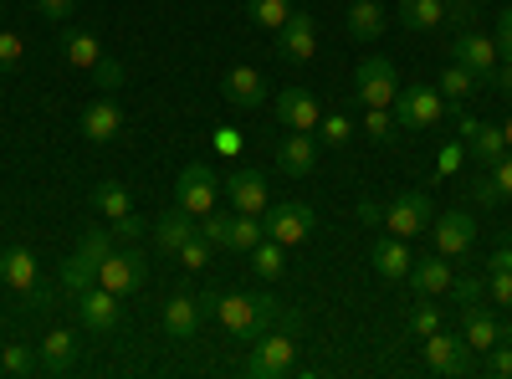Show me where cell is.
I'll return each mask as SVG.
<instances>
[{
    "instance_id": "cell-30",
    "label": "cell",
    "mask_w": 512,
    "mask_h": 379,
    "mask_svg": "<svg viewBox=\"0 0 512 379\" xmlns=\"http://www.w3.org/2000/svg\"><path fill=\"white\" fill-rule=\"evenodd\" d=\"M93 210L103 221H123V216H134V200H128V190L118 180H98L93 185Z\"/></svg>"
},
{
    "instance_id": "cell-43",
    "label": "cell",
    "mask_w": 512,
    "mask_h": 379,
    "mask_svg": "<svg viewBox=\"0 0 512 379\" xmlns=\"http://www.w3.org/2000/svg\"><path fill=\"white\" fill-rule=\"evenodd\" d=\"M200 236H205L210 246H226V236H231V216H221V210L200 216Z\"/></svg>"
},
{
    "instance_id": "cell-15",
    "label": "cell",
    "mask_w": 512,
    "mask_h": 379,
    "mask_svg": "<svg viewBox=\"0 0 512 379\" xmlns=\"http://www.w3.org/2000/svg\"><path fill=\"white\" fill-rule=\"evenodd\" d=\"M221 185H226V200H231V210H241V216H267L272 195H267V180L256 175V170H231Z\"/></svg>"
},
{
    "instance_id": "cell-56",
    "label": "cell",
    "mask_w": 512,
    "mask_h": 379,
    "mask_svg": "<svg viewBox=\"0 0 512 379\" xmlns=\"http://www.w3.org/2000/svg\"><path fill=\"white\" fill-rule=\"evenodd\" d=\"M487 272H512V246H497L487 257Z\"/></svg>"
},
{
    "instance_id": "cell-16",
    "label": "cell",
    "mask_w": 512,
    "mask_h": 379,
    "mask_svg": "<svg viewBox=\"0 0 512 379\" xmlns=\"http://www.w3.org/2000/svg\"><path fill=\"white\" fill-rule=\"evenodd\" d=\"M221 98H226L231 108H241V113H256L272 93H267V77L256 72V67H231L226 82H221Z\"/></svg>"
},
{
    "instance_id": "cell-21",
    "label": "cell",
    "mask_w": 512,
    "mask_h": 379,
    "mask_svg": "<svg viewBox=\"0 0 512 379\" xmlns=\"http://www.w3.org/2000/svg\"><path fill=\"white\" fill-rule=\"evenodd\" d=\"M369 262H374V272L384 277V282H400V277H410V241L405 236H395V231H384L379 241H374V251H369Z\"/></svg>"
},
{
    "instance_id": "cell-36",
    "label": "cell",
    "mask_w": 512,
    "mask_h": 379,
    "mask_svg": "<svg viewBox=\"0 0 512 379\" xmlns=\"http://www.w3.org/2000/svg\"><path fill=\"white\" fill-rule=\"evenodd\" d=\"M472 154H477L482 164H497V159L507 154V139H502V129H492V123H482V129H477V139H472Z\"/></svg>"
},
{
    "instance_id": "cell-8",
    "label": "cell",
    "mask_w": 512,
    "mask_h": 379,
    "mask_svg": "<svg viewBox=\"0 0 512 379\" xmlns=\"http://www.w3.org/2000/svg\"><path fill=\"white\" fill-rule=\"evenodd\" d=\"M175 205L185 210V216H210V210H216V170H210V164H185L180 170V180H175Z\"/></svg>"
},
{
    "instance_id": "cell-25",
    "label": "cell",
    "mask_w": 512,
    "mask_h": 379,
    "mask_svg": "<svg viewBox=\"0 0 512 379\" xmlns=\"http://www.w3.org/2000/svg\"><path fill=\"white\" fill-rule=\"evenodd\" d=\"M195 231H200V221H195V216H185L180 205H169L164 216L154 221V241H159V251H169V257H175V251H180Z\"/></svg>"
},
{
    "instance_id": "cell-24",
    "label": "cell",
    "mask_w": 512,
    "mask_h": 379,
    "mask_svg": "<svg viewBox=\"0 0 512 379\" xmlns=\"http://www.w3.org/2000/svg\"><path fill=\"white\" fill-rule=\"evenodd\" d=\"M0 282H6L11 292L36 298V257H31V246H6L0 251Z\"/></svg>"
},
{
    "instance_id": "cell-29",
    "label": "cell",
    "mask_w": 512,
    "mask_h": 379,
    "mask_svg": "<svg viewBox=\"0 0 512 379\" xmlns=\"http://www.w3.org/2000/svg\"><path fill=\"white\" fill-rule=\"evenodd\" d=\"M436 88H441V98H446V103H456V108H461V103L472 98L477 88H487V82H482V77H477L472 67H461V62H451V67L441 72V82H436Z\"/></svg>"
},
{
    "instance_id": "cell-40",
    "label": "cell",
    "mask_w": 512,
    "mask_h": 379,
    "mask_svg": "<svg viewBox=\"0 0 512 379\" xmlns=\"http://www.w3.org/2000/svg\"><path fill=\"white\" fill-rule=\"evenodd\" d=\"M0 369H6V374H31V369H41V364H36V354H31L26 344H6V354H0Z\"/></svg>"
},
{
    "instance_id": "cell-60",
    "label": "cell",
    "mask_w": 512,
    "mask_h": 379,
    "mask_svg": "<svg viewBox=\"0 0 512 379\" xmlns=\"http://www.w3.org/2000/svg\"><path fill=\"white\" fill-rule=\"evenodd\" d=\"M0 16H6V0H0Z\"/></svg>"
},
{
    "instance_id": "cell-5",
    "label": "cell",
    "mask_w": 512,
    "mask_h": 379,
    "mask_svg": "<svg viewBox=\"0 0 512 379\" xmlns=\"http://www.w3.org/2000/svg\"><path fill=\"white\" fill-rule=\"evenodd\" d=\"M379 221L390 226L395 236L415 241L420 231H431V221H436V205H431V195H425V190H400L390 205H384V216H379Z\"/></svg>"
},
{
    "instance_id": "cell-54",
    "label": "cell",
    "mask_w": 512,
    "mask_h": 379,
    "mask_svg": "<svg viewBox=\"0 0 512 379\" xmlns=\"http://www.w3.org/2000/svg\"><path fill=\"white\" fill-rule=\"evenodd\" d=\"M456 164H461V139H451V144L441 149V164H436V170H441V175H456Z\"/></svg>"
},
{
    "instance_id": "cell-3",
    "label": "cell",
    "mask_w": 512,
    "mask_h": 379,
    "mask_svg": "<svg viewBox=\"0 0 512 379\" xmlns=\"http://www.w3.org/2000/svg\"><path fill=\"white\" fill-rule=\"evenodd\" d=\"M390 113H395V129L420 134V129H436V123H441L446 98H441V88H425V82H415V88H400V98L390 103Z\"/></svg>"
},
{
    "instance_id": "cell-49",
    "label": "cell",
    "mask_w": 512,
    "mask_h": 379,
    "mask_svg": "<svg viewBox=\"0 0 512 379\" xmlns=\"http://www.w3.org/2000/svg\"><path fill=\"white\" fill-rule=\"evenodd\" d=\"M492 41H497V52H502V62H512V6H507V11L497 16V36H492Z\"/></svg>"
},
{
    "instance_id": "cell-28",
    "label": "cell",
    "mask_w": 512,
    "mask_h": 379,
    "mask_svg": "<svg viewBox=\"0 0 512 379\" xmlns=\"http://www.w3.org/2000/svg\"><path fill=\"white\" fill-rule=\"evenodd\" d=\"M62 57H67L72 67H82V72H93V67L103 62V47H98V36H93V31L72 26V31L62 36Z\"/></svg>"
},
{
    "instance_id": "cell-14",
    "label": "cell",
    "mask_w": 512,
    "mask_h": 379,
    "mask_svg": "<svg viewBox=\"0 0 512 379\" xmlns=\"http://www.w3.org/2000/svg\"><path fill=\"white\" fill-rule=\"evenodd\" d=\"M431 241H436L441 257H466L472 241H477V221L466 216V210H446V216L431 221Z\"/></svg>"
},
{
    "instance_id": "cell-58",
    "label": "cell",
    "mask_w": 512,
    "mask_h": 379,
    "mask_svg": "<svg viewBox=\"0 0 512 379\" xmlns=\"http://www.w3.org/2000/svg\"><path fill=\"white\" fill-rule=\"evenodd\" d=\"M502 339H507V344H512V318H507V323H502Z\"/></svg>"
},
{
    "instance_id": "cell-12",
    "label": "cell",
    "mask_w": 512,
    "mask_h": 379,
    "mask_svg": "<svg viewBox=\"0 0 512 379\" xmlns=\"http://www.w3.org/2000/svg\"><path fill=\"white\" fill-rule=\"evenodd\" d=\"M272 113L282 129H297V134H313L318 129V118H323V103L308 93V88H287L272 98Z\"/></svg>"
},
{
    "instance_id": "cell-50",
    "label": "cell",
    "mask_w": 512,
    "mask_h": 379,
    "mask_svg": "<svg viewBox=\"0 0 512 379\" xmlns=\"http://www.w3.org/2000/svg\"><path fill=\"white\" fill-rule=\"evenodd\" d=\"M216 149H221L226 159H236V154H241V129H231V123H221V129H216Z\"/></svg>"
},
{
    "instance_id": "cell-32",
    "label": "cell",
    "mask_w": 512,
    "mask_h": 379,
    "mask_svg": "<svg viewBox=\"0 0 512 379\" xmlns=\"http://www.w3.org/2000/svg\"><path fill=\"white\" fill-rule=\"evenodd\" d=\"M251 267H256V277L277 282V277H282V267H287V246H282V241H272V236H262V241H256V251H251Z\"/></svg>"
},
{
    "instance_id": "cell-52",
    "label": "cell",
    "mask_w": 512,
    "mask_h": 379,
    "mask_svg": "<svg viewBox=\"0 0 512 379\" xmlns=\"http://www.w3.org/2000/svg\"><path fill=\"white\" fill-rule=\"evenodd\" d=\"M487 88H497V93H507V98H512V62H497V67H492Z\"/></svg>"
},
{
    "instance_id": "cell-44",
    "label": "cell",
    "mask_w": 512,
    "mask_h": 379,
    "mask_svg": "<svg viewBox=\"0 0 512 379\" xmlns=\"http://www.w3.org/2000/svg\"><path fill=\"white\" fill-rule=\"evenodd\" d=\"M21 52H26V41L16 31H0V72H16L21 67Z\"/></svg>"
},
{
    "instance_id": "cell-42",
    "label": "cell",
    "mask_w": 512,
    "mask_h": 379,
    "mask_svg": "<svg viewBox=\"0 0 512 379\" xmlns=\"http://www.w3.org/2000/svg\"><path fill=\"white\" fill-rule=\"evenodd\" d=\"M446 21H451V31H472L477 26V0H446Z\"/></svg>"
},
{
    "instance_id": "cell-53",
    "label": "cell",
    "mask_w": 512,
    "mask_h": 379,
    "mask_svg": "<svg viewBox=\"0 0 512 379\" xmlns=\"http://www.w3.org/2000/svg\"><path fill=\"white\" fill-rule=\"evenodd\" d=\"M93 72H98V82H103V88H108V93H113V88H123V72H118V67L108 62V57H103V62H98Z\"/></svg>"
},
{
    "instance_id": "cell-1",
    "label": "cell",
    "mask_w": 512,
    "mask_h": 379,
    "mask_svg": "<svg viewBox=\"0 0 512 379\" xmlns=\"http://www.w3.org/2000/svg\"><path fill=\"white\" fill-rule=\"evenodd\" d=\"M200 308L216 318L226 333H236V339H262L267 328H297V333H303V313L282 308L277 298H267V292H256V298H251V292H221V298H216V292H205Z\"/></svg>"
},
{
    "instance_id": "cell-45",
    "label": "cell",
    "mask_w": 512,
    "mask_h": 379,
    "mask_svg": "<svg viewBox=\"0 0 512 379\" xmlns=\"http://www.w3.org/2000/svg\"><path fill=\"white\" fill-rule=\"evenodd\" d=\"M144 226H149V221H139V210H134V216H123V221H113V241H118V246H139Z\"/></svg>"
},
{
    "instance_id": "cell-7",
    "label": "cell",
    "mask_w": 512,
    "mask_h": 379,
    "mask_svg": "<svg viewBox=\"0 0 512 379\" xmlns=\"http://www.w3.org/2000/svg\"><path fill=\"white\" fill-rule=\"evenodd\" d=\"M149 282V262L139 257V246H113L103 267H98V287L118 292V298H128V292H139Z\"/></svg>"
},
{
    "instance_id": "cell-20",
    "label": "cell",
    "mask_w": 512,
    "mask_h": 379,
    "mask_svg": "<svg viewBox=\"0 0 512 379\" xmlns=\"http://www.w3.org/2000/svg\"><path fill=\"white\" fill-rule=\"evenodd\" d=\"M410 287H415V298L425 303V298H446L451 292V257H415L410 262Z\"/></svg>"
},
{
    "instance_id": "cell-39",
    "label": "cell",
    "mask_w": 512,
    "mask_h": 379,
    "mask_svg": "<svg viewBox=\"0 0 512 379\" xmlns=\"http://www.w3.org/2000/svg\"><path fill=\"white\" fill-rule=\"evenodd\" d=\"M364 134H369L374 144H390V139H395V113H390V108H369Z\"/></svg>"
},
{
    "instance_id": "cell-17",
    "label": "cell",
    "mask_w": 512,
    "mask_h": 379,
    "mask_svg": "<svg viewBox=\"0 0 512 379\" xmlns=\"http://www.w3.org/2000/svg\"><path fill=\"white\" fill-rule=\"evenodd\" d=\"M461 339H466V349H472V354H487L502 339V318L487 303H466L461 308Z\"/></svg>"
},
{
    "instance_id": "cell-10",
    "label": "cell",
    "mask_w": 512,
    "mask_h": 379,
    "mask_svg": "<svg viewBox=\"0 0 512 379\" xmlns=\"http://www.w3.org/2000/svg\"><path fill=\"white\" fill-rule=\"evenodd\" d=\"M262 226H267V236H272V241L297 246V241H308V236H313L318 216H313V205H297V200H287V205H267Z\"/></svg>"
},
{
    "instance_id": "cell-38",
    "label": "cell",
    "mask_w": 512,
    "mask_h": 379,
    "mask_svg": "<svg viewBox=\"0 0 512 379\" xmlns=\"http://www.w3.org/2000/svg\"><path fill=\"white\" fill-rule=\"evenodd\" d=\"M210 251H216V246H210V241H205V236L195 231V236H190V241H185V246L175 251V262H180V267H190V272H200V267L210 262Z\"/></svg>"
},
{
    "instance_id": "cell-34",
    "label": "cell",
    "mask_w": 512,
    "mask_h": 379,
    "mask_svg": "<svg viewBox=\"0 0 512 379\" xmlns=\"http://www.w3.org/2000/svg\"><path fill=\"white\" fill-rule=\"evenodd\" d=\"M292 11H297L292 0H246V16L262 26V31H282Z\"/></svg>"
},
{
    "instance_id": "cell-48",
    "label": "cell",
    "mask_w": 512,
    "mask_h": 379,
    "mask_svg": "<svg viewBox=\"0 0 512 379\" xmlns=\"http://www.w3.org/2000/svg\"><path fill=\"white\" fill-rule=\"evenodd\" d=\"M487 298L512 308V272H487Z\"/></svg>"
},
{
    "instance_id": "cell-27",
    "label": "cell",
    "mask_w": 512,
    "mask_h": 379,
    "mask_svg": "<svg viewBox=\"0 0 512 379\" xmlns=\"http://www.w3.org/2000/svg\"><path fill=\"white\" fill-rule=\"evenodd\" d=\"M384 26H390V16H384L379 0H354L349 6V36L354 41H379Z\"/></svg>"
},
{
    "instance_id": "cell-37",
    "label": "cell",
    "mask_w": 512,
    "mask_h": 379,
    "mask_svg": "<svg viewBox=\"0 0 512 379\" xmlns=\"http://www.w3.org/2000/svg\"><path fill=\"white\" fill-rule=\"evenodd\" d=\"M318 134H323V144L344 149V144H349V134H354V123H349L344 113H323V118H318Z\"/></svg>"
},
{
    "instance_id": "cell-33",
    "label": "cell",
    "mask_w": 512,
    "mask_h": 379,
    "mask_svg": "<svg viewBox=\"0 0 512 379\" xmlns=\"http://www.w3.org/2000/svg\"><path fill=\"white\" fill-rule=\"evenodd\" d=\"M262 236H267L262 216H241V210H236V216H231V236H226V246H231V251H241V257H251Z\"/></svg>"
},
{
    "instance_id": "cell-4",
    "label": "cell",
    "mask_w": 512,
    "mask_h": 379,
    "mask_svg": "<svg viewBox=\"0 0 512 379\" xmlns=\"http://www.w3.org/2000/svg\"><path fill=\"white\" fill-rule=\"evenodd\" d=\"M113 246H118L113 231H88V236L77 241V251L67 257V267H62V287H67V292L93 287V282H98V267H103V257H108Z\"/></svg>"
},
{
    "instance_id": "cell-59",
    "label": "cell",
    "mask_w": 512,
    "mask_h": 379,
    "mask_svg": "<svg viewBox=\"0 0 512 379\" xmlns=\"http://www.w3.org/2000/svg\"><path fill=\"white\" fill-rule=\"evenodd\" d=\"M507 246H512V226H507Z\"/></svg>"
},
{
    "instance_id": "cell-13",
    "label": "cell",
    "mask_w": 512,
    "mask_h": 379,
    "mask_svg": "<svg viewBox=\"0 0 512 379\" xmlns=\"http://www.w3.org/2000/svg\"><path fill=\"white\" fill-rule=\"evenodd\" d=\"M77 318H82V328L88 333H113L118 328V318H123V308H118V292H108V287H82L77 292Z\"/></svg>"
},
{
    "instance_id": "cell-6",
    "label": "cell",
    "mask_w": 512,
    "mask_h": 379,
    "mask_svg": "<svg viewBox=\"0 0 512 379\" xmlns=\"http://www.w3.org/2000/svg\"><path fill=\"white\" fill-rule=\"evenodd\" d=\"M354 93L364 108H390L400 98V72L390 57H364L359 72H354Z\"/></svg>"
},
{
    "instance_id": "cell-41",
    "label": "cell",
    "mask_w": 512,
    "mask_h": 379,
    "mask_svg": "<svg viewBox=\"0 0 512 379\" xmlns=\"http://www.w3.org/2000/svg\"><path fill=\"white\" fill-rule=\"evenodd\" d=\"M482 292H487V282H482V277H472V272H466L461 282L451 277V298H456V308H466V303H482Z\"/></svg>"
},
{
    "instance_id": "cell-55",
    "label": "cell",
    "mask_w": 512,
    "mask_h": 379,
    "mask_svg": "<svg viewBox=\"0 0 512 379\" xmlns=\"http://www.w3.org/2000/svg\"><path fill=\"white\" fill-rule=\"evenodd\" d=\"M477 129H482V123H477L472 113H461V108H456V139H477Z\"/></svg>"
},
{
    "instance_id": "cell-26",
    "label": "cell",
    "mask_w": 512,
    "mask_h": 379,
    "mask_svg": "<svg viewBox=\"0 0 512 379\" xmlns=\"http://www.w3.org/2000/svg\"><path fill=\"white\" fill-rule=\"evenodd\" d=\"M36 364H41V374H67V369L77 364V339H72L67 328H52L47 339H41Z\"/></svg>"
},
{
    "instance_id": "cell-31",
    "label": "cell",
    "mask_w": 512,
    "mask_h": 379,
    "mask_svg": "<svg viewBox=\"0 0 512 379\" xmlns=\"http://www.w3.org/2000/svg\"><path fill=\"white\" fill-rule=\"evenodd\" d=\"M446 21V0H400V26L405 31H436Z\"/></svg>"
},
{
    "instance_id": "cell-9",
    "label": "cell",
    "mask_w": 512,
    "mask_h": 379,
    "mask_svg": "<svg viewBox=\"0 0 512 379\" xmlns=\"http://www.w3.org/2000/svg\"><path fill=\"white\" fill-rule=\"evenodd\" d=\"M420 354H425V369L446 374V379L472 369V349H466V339H461V333H446V328H436L431 339H420Z\"/></svg>"
},
{
    "instance_id": "cell-46",
    "label": "cell",
    "mask_w": 512,
    "mask_h": 379,
    "mask_svg": "<svg viewBox=\"0 0 512 379\" xmlns=\"http://www.w3.org/2000/svg\"><path fill=\"white\" fill-rule=\"evenodd\" d=\"M487 374H497V379H512V344H492L487 349Z\"/></svg>"
},
{
    "instance_id": "cell-18",
    "label": "cell",
    "mask_w": 512,
    "mask_h": 379,
    "mask_svg": "<svg viewBox=\"0 0 512 379\" xmlns=\"http://www.w3.org/2000/svg\"><path fill=\"white\" fill-rule=\"evenodd\" d=\"M123 108L118 103H108V98H93L88 108H82V118H77V129H82V139H93V144H113L118 134H123Z\"/></svg>"
},
{
    "instance_id": "cell-22",
    "label": "cell",
    "mask_w": 512,
    "mask_h": 379,
    "mask_svg": "<svg viewBox=\"0 0 512 379\" xmlns=\"http://www.w3.org/2000/svg\"><path fill=\"white\" fill-rule=\"evenodd\" d=\"M497 57H502V52H497V41H492V36H482L477 26H472V31H456V62H461V67H472L482 82L492 77Z\"/></svg>"
},
{
    "instance_id": "cell-35",
    "label": "cell",
    "mask_w": 512,
    "mask_h": 379,
    "mask_svg": "<svg viewBox=\"0 0 512 379\" xmlns=\"http://www.w3.org/2000/svg\"><path fill=\"white\" fill-rule=\"evenodd\" d=\"M477 200H482V205H492V200H512V154H502V159L492 164V175L477 185Z\"/></svg>"
},
{
    "instance_id": "cell-23",
    "label": "cell",
    "mask_w": 512,
    "mask_h": 379,
    "mask_svg": "<svg viewBox=\"0 0 512 379\" xmlns=\"http://www.w3.org/2000/svg\"><path fill=\"white\" fill-rule=\"evenodd\" d=\"M200 318H205V308H200V298H190V292H175V298L164 303V333L180 339V344H190L200 333Z\"/></svg>"
},
{
    "instance_id": "cell-57",
    "label": "cell",
    "mask_w": 512,
    "mask_h": 379,
    "mask_svg": "<svg viewBox=\"0 0 512 379\" xmlns=\"http://www.w3.org/2000/svg\"><path fill=\"white\" fill-rule=\"evenodd\" d=\"M502 139H507V149H512V118L502 123Z\"/></svg>"
},
{
    "instance_id": "cell-2",
    "label": "cell",
    "mask_w": 512,
    "mask_h": 379,
    "mask_svg": "<svg viewBox=\"0 0 512 379\" xmlns=\"http://www.w3.org/2000/svg\"><path fill=\"white\" fill-rule=\"evenodd\" d=\"M241 369L251 379H282V374H292L297 369V333L292 328H267Z\"/></svg>"
},
{
    "instance_id": "cell-19",
    "label": "cell",
    "mask_w": 512,
    "mask_h": 379,
    "mask_svg": "<svg viewBox=\"0 0 512 379\" xmlns=\"http://www.w3.org/2000/svg\"><path fill=\"white\" fill-rule=\"evenodd\" d=\"M313 164H318V139L287 129V139L277 144V170L287 180H303V175H313Z\"/></svg>"
},
{
    "instance_id": "cell-47",
    "label": "cell",
    "mask_w": 512,
    "mask_h": 379,
    "mask_svg": "<svg viewBox=\"0 0 512 379\" xmlns=\"http://www.w3.org/2000/svg\"><path fill=\"white\" fill-rule=\"evenodd\" d=\"M436 328H441V313L436 308H410V333H415V339H431Z\"/></svg>"
},
{
    "instance_id": "cell-11",
    "label": "cell",
    "mask_w": 512,
    "mask_h": 379,
    "mask_svg": "<svg viewBox=\"0 0 512 379\" xmlns=\"http://www.w3.org/2000/svg\"><path fill=\"white\" fill-rule=\"evenodd\" d=\"M277 57L282 62H297V67L318 57V21L308 11H292L287 16V26L277 31Z\"/></svg>"
},
{
    "instance_id": "cell-51",
    "label": "cell",
    "mask_w": 512,
    "mask_h": 379,
    "mask_svg": "<svg viewBox=\"0 0 512 379\" xmlns=\"http://www.w3.org/2000/svg\"><path fill=\"white\" fill-rule=\"evenodd\" d=\"M36 11L47 16V21H67L72 16V0H36Z\"/></svg>"
}]
</instances>
